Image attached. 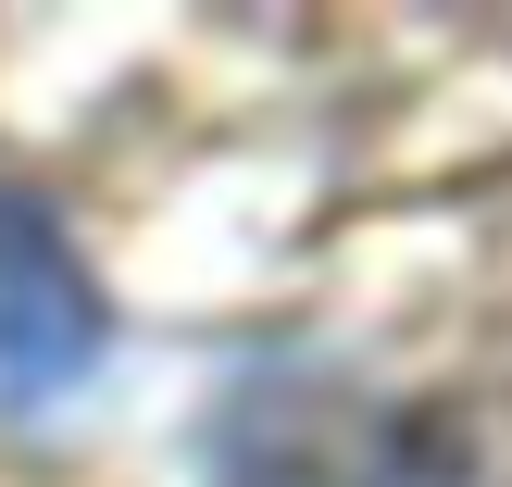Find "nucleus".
<instances>
[{
    "instance_id": "nucleus-2",
    "label": "nucleus",
    "mask_w": 512,
    "mask_h": 487,
    "mask_svg": "<svg viewBox=\"0 0 512 487\" xmlns=\"http://www.w3.org/2000/svg\"><path fill=\"white\" fill-rule=\"evenodd\" d=\"M238 487H425L388 450V425L338 388H263L238 400Z\"/></svg>"
},
{
    "instance_id": "nucleus-1",
    "label": "nucleus",
    "mask_w": 512,
    "mask_h": 487,
    "mask_svg": "<svg viewBox=\"0 0 512 487\" xmlns=\"http://www.w3.org/2000/svg\"><path fill=\"white\" fill-rule=\"evenodd\" d=\"M100 363V288L75 263V238L38 200L0 188V425L50 413L63 388H88Z\"/></svg>"
}]
</instances>
